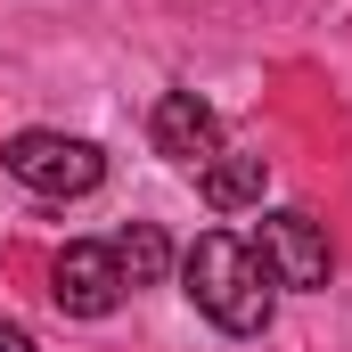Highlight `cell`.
Segmentation results:
<instances>
[{
	"mask_svg": "<svg viewBox=\"0 0 352 352\" xmlns=\"http://www.w3.org/2000/svg\"><path fill=\"white\" fill-rule=\"evenodd\" d=\"M180 287H188V303H197L221 336H263L270 303H278V287H270V270L254 263V246L230 238V230H205V238L180 254Z\"/></svg>",
	"mask_w": 352,
	"mask_h": 352,
	"instance_id": "1",
	"label": "cell"
},
{
	"mask_svg": "<svg viewBox=\"0 0 352 352\" xmlns=\"http://www.w3.org/2000/svg\"><path fill=\"white\" fill-rule=\"evenodd\" d=\"M0 164H8L16 188L66 205V197H90V188L107 180V148H98V140H74V131H16V140L0 148Z\"/></svg>",
	"mask_w": 352,
	"mask_h": 352,
	"instance_id": "2",
	"label": "cell"
},
{
	"mask_svg": "<svg viewBox=\"0 0 352 352\" xmlns=\"http://www.w3.org/2000/svg\"><path fill=\"white\" fill-rule=\"evenodd\" d=\"M254 263L270 270V287L311 295V287H328V230H320L311 213L278 205V213H263V221H254Z\"/></svg>",
	"mask_w": 352,
	"mask_h": 352,
	"instance_id": "3",
	"label": "cell"
},
{
	"mask_svg": "<svg viewBox=\"0 0 352 352\" xmlns=\"http://www.w3.org/2000/svg\"><path fill=\"white\" fill-rule=\"evenodd\" d=\"M50 303L66 320H107L123 303V270H115V246L107 238H74L58 263H50Z\"/></svg>",
	"mask_w": 352,
	"mask_h": 352,
	"instance_id": "4",
	"label": "cell"
},
{
	"mask_svg": "<svg viewBox=\"0 0 352 352\" xmlns=\"http://www.w3.org/2000/svg\"><path fill=\"white\" fill-rule=\"evenodd\" d=\"M148 140H156V156H173V164H205V156H221V115H213L197 90H164L156 115H148Z\"/></svg>",
	"mask_w": 352,
	"mask_h": 352,
	"instance_id": "5",
	"label": "cell"
},
{
	"mask_svg": "<svg viewBox=\"0 0 352 352\" xmlns=\"http://www.w3.org/2000/svg\"><path fill=\"white\" fill-rule=\"evenodd\" d=\"M263 180H270L263 156H205L197 164V197L213 213H238V205H263Z\"/></svg>",
	"mask_w": 352,
	"mask_h": 352,
	"instance_id": "6",
	"label": "cell"
},
{
	"mask_svg": "<svg viewBox=\"0 0 352 352\" xmlns=\"http://www.w3.org/2000/svg\"><path fill=\"white\" fill-rule=\"evenodd\" d=\"M107 246H115V270H123V287H156V278L173 270V238H164L156 221H131V230H115Z\"/></svg>",
	"mask_w": 352,
	"mask_h": 352,
	"instance_id": "7",
	"label": "cell"
},
{
	"mask_svg": "<svg viewBox=\"0 0 352 352\" xmlns=\"http://www.w3.org/2000/svg\"><path fill=\"white\" fill-rule=\"evenodd\" d=\"M0 352H41V344H33V328H25V320H0Z\"/></svg>",
	"mask_w": 352,
	"mask_h": 352,
	"instance_id": "8",
	"label": "cell"
}]
</instances>
